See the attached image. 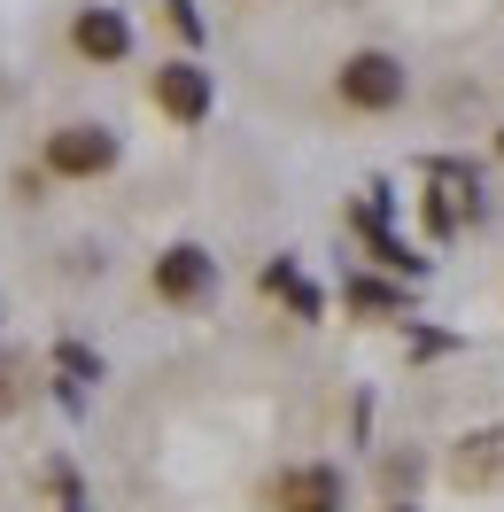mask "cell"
Returning <instances> with one entry per match:
<instances>
[{"instance_id": "obj_1", "label": "cell", "mask_w": 504, "mask_h": 512, "mask_svg": "<svg viewBox=\"0 0 504 512\" xmlns=\"http://www.w3.org/2000/svg\"><path fill=\"white\" fill-rule=\"evenodd\" d=\"M404 94H411V70L388 47H357L334 63V101L357 117H388V109H404Z\"/></svg>"}, {"instance_id": "obj_2", "label": "cell", "mask_w": 504, "mask_h": 512, "mask_svg": "<svg viewBox=\"0 0 504 512\" xmlns=\"http://www.w3.org/2000/svg\"><path fill=\"white\" fill-rule=\"evenodd\" d=\"M117 132L109 125H94V117H70V125H55L47 132V148H39V171L47 179H109L117 171Z\"/></svg>"}, {"instance_id": "obj_3", "label": "cell", "mask_w": 504, "mask_h": 512, "mask_svg": "<svg viewBox=\"0 0 504 512\" xmlns=\"http://www.w3.org/2000/svg\"><path fill=\"white\" fill-rule=\"evenodd\" d=\"M148 101H156L171 125H202V117L218 109V78L179 55V63H156V70H148Z\"/></svg>"}, {"instance_id": "obj_4", "label": "cell", "mask_w": 504, "mask_h": 512, "mask_svg": "<svg viewBox=\"0 0 504 512\" xmlns=\"http://www.w3.org/2000/svg\"><path fill=\"white\" fill-rule=\"evenodd\" d=\"M148 288H156L163 303H179V311H187V303H202V295L218 288V256L202 249V241H171V249L148 264Z\"/></svg>"}, {"instance_id": "obj_5", "label": "cell", "mask_w": 504, "mask_h": 512, "mask_svg": "<svg viewBox=\"0 0 504 512\" xmlns=\"http://www.w3.org/2000/svg\"><path fill=\"white\" fill-rule=\"evenodd\" d=\"M70 55L78 63H94V70H117L132 55V24H125V8H109V0H86L78 16H70Z\"/></svg>"}, {"instance_id": "obj_6", "label": "cell", "mask_w": 504, "mask_h": 512, "mask_svg": "<svg viewBox=\"0 0 504 512\" xmlns=\"http://www.w3.org/2000/svg\"><path fill=\"white\" fill-rule=\"evenodd\" d=\"M264 505L272 512H342V474L334 466H280V474L264 481Z\"/></svg>"}, {"instance_id": "obj_7", "label": "cell", "mask_w": 504, "mask_h": 512, "mask_svg": "<svg viewBox=\"0 0 504 512\" xmlns=\"http://www.w3.org/2000/svg\"><path fill=\"white\" fill-rule=\"evenodd\" d=\"M349 303H357V311H396L404 295H388V288H373V280H357V288H349Z\"/></svg>"}, {"instance_id": "obj_8", "label": "cell", "mask_w": 504, "mask_h": 512, "mask_svg": "<svg viewBox=\"0 0 504 512\" xmlns=\"http://www.w3.org/2000/svg\"><path fill=\"white\" fill-rule=\"evenodd\" d=\"M16 396H24V365H16V357H0V412H8Z\"/></svg>"}, {"instance_id": "obj_9", "label": "cell", "mask_w": 504, "mask_h": 512, "mask_svg": "<svg viewBox=\"0 0 504 512\" xmlns=\"http://www.w3.org/2000/svg\"><path fill=\"white\" fill-rule=\"evenodd\" d=\"M163 8H171V24H179V32H187V39L202 32V16H194V0H163Z\"/></svg>"}, {"instance_id": "obj_10", "label": "cell", "mask_w": 504, "mask_h": 512, "mask_svg": "<svg viewBox=\"0 0 504 512\" xmlns=\"http://www.w3.org/2000/svg\"><path fill=\"white\" fill-rule=\"evenodd\" d=\"M497 156H504V132H497Z\"/></svg>"}, {"instance_id": "obj_11", "label": "cell", "mask_w": 504, "mask_h": 512, "mask_svg": "<svg viewBox=\"0 0 504 512\" xmlns=\"http://www.w3.org/2000/svg\"><path fill=\"white\" fill-rule=\"evenodd\" d=\"M63 512H86V505H63Z\"/></svg>"}, {"instance_id": "obj_12", "label": "cell", "mask_w": 504, "mask_h": 512, "mask_svg": "<svg viewBox=\"0 0 504 512\" xmlns=\"http://www.w3.org/2000/svg\"><path fill=\"white\" fill-rule=\"evenodd\" d=\"M388 512H411V505H388Z\"/></svg>"}]
</instances>
